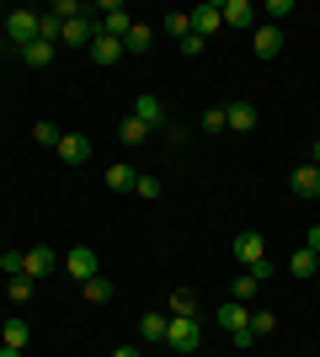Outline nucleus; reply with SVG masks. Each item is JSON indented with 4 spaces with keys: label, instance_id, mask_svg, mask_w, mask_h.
<instances>
[{
    "label": "nucleus",
    "instance_id": "10",
    "mask_svg": "<svg viewBox=\"0 0 320 357\" xmlns=\"http://www.w3.org/2000/svg\"><path fill=\"white\" fill-rule=\"evenodd\" d=\"M219 16H224V27H257V6H251V0H224V6H219Z\"/></svg>",
    "mask_w": 320,
    "mask_h": 357
},
{
    "label": "nucleus",
    "instance_id": "6",
    "mask_svg": "<svg viewBox=\"0 0 320 357\" xmlns=\"http://www.w3.org/2000/svg\"><path fill=\"white\" fill-rule=\"evenodd\" d=\"M251 48H257L261 59H277V54H283V27H273V22H257V27H251Z\"/></svg>",
    "mask_w": 320,
    "mask_h": 357
},
{
    "label": "nucleus",
    "instance_id": "19",
    "mask_svg": "<svg viewBox=\"0 0 320 357\" xmlns=\"http://www.w3.org/2000/svg\"><path fill=\"white\" fill-rule=\"evenodd\" d=\"M160 32H166V38H176V43H182L187 32H192V11H166V16H160Z\"/></svg>",
    "mask_w": 320,
    "mask_h": 357
},
{
    "label": "nucleus",
    "instance_id": "23",
    "mask_svg": "<svg viewBox=\"0 0 320 357\" xmlns=\"http://www.w3.org/2000/svg\"><path fill=\"white\" fill-rule=\"evenodd\" d=\"M134 181H139L134 165H112V171H107V187H112V192H134Z\"/></svg>",
    "mask_w": 320,
    "mask_h": 357
},
{
    "label": "nucleus",
    "instance_id": "5",
    "mask_svg": "<svg viewBox=\"0 0 320 357\" xmlns=\"http://www.w3.org/2000/svg\"><path fill=\"white\" fill-rule=\"evenodd\" d=\"M54 267H59V256L48 251V245H32V251H22V278H32V283H38V278H48Z\"/></svg>",
    "mask_w": 320,
    "mask_h": 357
},
{
    "label": "nucleus",
    "instance_id": "35",
    "mask_svg": "<svg viewBox=\"0 0 320 357\" xmlns=\"http://www.w3.org/2000/svg\"><path fill=\"white\" fill-rule=\"evenodd\" d=\"M0 272H16V278H22V251H6V256H0Z\"/></svg>",
    "mask_w": 320,
    "mask_h": 357
},
{
    "label": "nucleus",
    "instance_id": "34",
    "mask_svg": "<svg viewBox=\"0 0 320 357\" xmlns=\"http://www.w3.org/2000/svg\"><path fill=\"white\" fill-rule=\"evenodd\" d=\"M267 16H273V27H277L283 16H294V6H289V0H267Z\"/></svg>",
    "mask_w": 320,
    "mask_h": 357
},
{
    "label": "nucleus",
    "instance_id": "4",
    "mask_svg": "<svg viewBox=\"0 0 320 357\" xmlns=\"http://www.w3.org/2000/svg\"><path fill=\"white\" fill-rule=\"evenodd\" d=\"M235 261H241L245 272L261 267V261H267V240H261L257 229H241V235H235Z\"/></svg>",
    "mask_w": 320,
    "mask_h": 357
},
{
    "label": "nucleus",
    "instance_id": "12",
    "mask_svg": "<svg viewBox=\"0 0 320 357\" xmlns=\"http://www.w3.org/2000/svg\"><path fill=\"white\" fill-rule=\"evenodd\" d=\"M91 54V64H118V59H128L123 54V38H107V32H96V43L86 48Z\"/></svg>",
    "mask_w": 320,
    "mask_h": 357
},
{
    "label": "nucleus",
    "instance_id": "26",
    "mask_svg": "<svg viewBox=\"0 0 320 357\" xmlns=\"http://www.w3.org/2000/svg\"><path fill=\"white\" fill-rule=\"evenodd\" d=\"M277 331V314L273 310H251V336H273Z\"/></svg>",
    "mask_w": 320,
    "mask_h": 357
},
{
    "label": "nucleus",
    "instance_id": "21",
    "mask_svg": "<svg viewBox=\"0 0 320 357\" xmlns=\"http://www.w3.org/2000/svg\"><path fill=\"white\" fill-rule=\"evenodd\" d=\"M166 314H144V320H139V342H166Z\"/></svg>",
    "mask_w": 320,
    "mask_h": 357
},
{
    "label": "nucleus",
    "instance_id": "30",
    "mask_svg": "<svg viewBox=\"0 0 320 357\" xmlns=\"http://www.w3.org/2000/svg\"><path fill=\"white\" fill-rule=\"evenodd\" d=\"M54 16H59V22H75V16H86V6H80V0H59Z\"/></svg>",
    "mask_w": 320,
    "mask_h": 357
},
{
    "label": "nucleus",
    "instance_id": "2",
    "mask_svg": "<svg viewBox=\"0 0 320 357\" xmlns=\"http://www.w3.org/2000/svg\"><path fill=\"white\" fill-rule=\"evenodd\" d=\"M203 331H198V314H171L166 326V347H176V352H198Z\"/></svg>",
    "mask_w": 320,
    "mask_h": 357
},
{
    "label": "nucleus",
    "instance_id": "25",
    "mask_svg": "<svg viewBox=\"0 0 320 357\" xmlns=\"http://www.w3.org/2000/svg\"><path fill=\"white\" fill-rule=\"evenodd\" d=\"M257 278H251V272H241V278H235V288H229V298H235V304H251V298H257Z\"/></svg>",
    "mask_w": 320,
    "mask_h": 357
},
{
    "label": "nucleus",
    "instance_id": "24",
    "mask_svg": "<svg viewBox=\"0 0 320 357\" xmlns=\"http://www.w3.org/2000/svg\"><path fill=\"white\" fill-rule=\"evenodd\" d=\"M289 272H294V278H315V251H305V245H299V251L289 256Z\"/></svg>",
    "mask_w": 320,
    "mask_h": 357
},
{
    "label": "nucleus",
    "instance_id": "7",
    "mask_svg": "<svg viewBox=\"0 0 320 357\" xmlns=\"http://www.w3.org/2000/svg\"><path fill=\"white\" fill-rule=\"evenodd\" d=\"M54 155H59L64 165H86V160H91V139H86V134H59Z\"/></svg>",
    "mask_w": 320,
    "mask_h": 357
},
{
    "label": "nucleus",
    "instance_id": "39",
    "mask_svg": "<svg viewBox=\"0 0 320 357\" xmlns=\"http://www.w3.org/2000/svg\"><path fill=\"white\" fill-rule=\"evenodd\" d=\"M0 357H27V352H16V347H0Z\"/></svg>",
    "mask_w": 320,
    "mask_h": 357
},
{
    "label": "nucleus",
    "instance_id": "40",
    "mask_svg": "<svg viewBox=\"0 0 320 357\" xmlns=\"http://www.w3.org/2000/svg\"><path fill=\"white\" fill-rule=\"evenodd\" d=\"M310 165H320V144H315V149H310Z\"/></svg>",
    "mask_w": 320,
    "mask_h": 357
},
{
    "label": "nucleus",
    "instance_id": "15",
    "mask_svg": "<svg viewBox=\"0 0 320 357\" xmlns=\"http://www.w3.org/2000/svg\"><path fill=\"white\" fill-rule=\"evenodd\" d=\"M224 27V16H219V6H198V11H192V32H198L203 43H208L213 32Z\"/></svg>",
    "mask_w": 320,
    "mask_h": 357
},
{
    "label": "nucleus",
    "instance_id": "14",
    "mask_svg": "<svg viewBox=\"0 0 320 357\" xmlns=\"http://www.w3.org/2000/svg\"><path fill=\"white\" fill-rule=\"evenodd\" d=\"M134 118L144 123V128H160V123H166V107H160V96H134Z\"/></svg>",
    "mask_w": 320,
    "mask_h": 357
},
{
    "label": "nucleus",
    "instance_id": "8",
    "mask_svg": "<svg viewBox=\"0 0 320 357\" xmlns=\"http://www.w3.org/2000/svg\"><path fill=\"white\" fill-rule=\"evenodd\" d=\"M128 27H134V16L123 11L118 0H107V6H102V22H96V32H107V38H123Z\"/></svg>",
    "mask_w": 320,
    "mask_h": 357
},
{
    "label": "nucleus",
    "instance_id": "3",
    "mask_svg": "<svg viewBox=\"0 0 320 357\" xmlns=\"http://www.w3.org/2000/svg\"><path fill=\"white\" fill-rule=\"evenodd\" d=\"M6 43H16V48H27L32 38H38V11H6Z\"/></svg>",
    "mask_w": 320,
    "mask_h": 357
},
{
    "label": "nucleus",
    "instance_id": "28",
    "mask_svg": "<svg viewBox=\"0 0 320 357\" xmlns=\"http://www.w3.org/2000/svg\"><path fill=\"white\" fill-rule=\"evenodd\" d=\"M171 314H198V298L187 294V288H176L171 294Z\"/></svg>",
    "mask_w": 320,
    "mask_h": 357
},
{
    "label": "nucleus",
    "instance_id": "11",
    "mask_svg": "<svg viewBox=\"0 0 320 357\" xmlns=\"http://www.w3.org/2000/svg\"><path fill=\"white\" fill-rule=\"evenodd\" d=\"M59 43H70V48H91V43H96V22H86V16H75V22H64Z\"/></svg>",
    "mask_w": 320,
    "mask_h": 357
},
{
    "label": "nucleus",
    "instance_id": "16",
    "mask_svg": "<svg viewBox=\"0 0 320 357\" xmlns=\"http://www.w3.org/2000/svg\"><path fill=\"white\" fill-rule=\"evenodd\" d=\"M289 187L299 197H320V165H299V171L289 176Z\"/></svg>",
    "mask_w": 320,
    "mask_h": 357
},
{
    "label": "nucleus",
    "instance_id": "17",
    "mask_svg": "<svg viewBox=\"0 0 320 357\" xmlns=\"http://www.w3.org/2000/svg\"><path fill=\"white\" fill-rule=\"evenodd\" d=\"M224 123L235 128V134H251V128H257V107H251V102H235V107H224Z\"/></svg>",
    "mask_w": 320,
    "mask_h": 357
},
{
    "label": "nucleus",
    "instance_id": "27",
    "mask_svg": "<svg viewBox=\"0 0 320 357\" xmlns=\"http://www.w3.org/2000/svg\"><path fill=\"white\" fill-rule=\"evenodd\" d=\"M118 134L128 139V144H144V139H150V128H144L139 118H123V128H118Z\"/></svg>",
    "mask_w": 320,
    "mask_h": 357
},
{
    "label": "nucleus",
    "instance_id": "41",
    "mask_svg": "<svg viewBox=\"0 0 320 357\" xmlns=\"http://www.w3.org/2000/svg\"><path fill=\"white\" fill-rule=\"evenodd\" d=\"M0 48H6V27H0Z\"/></svg>",
    "mask_w": 320,
    "mask_h": 357
},
{
    "label": "nucleus",
    "instance_id": "29",
    "mask_svg": "<svg viewBox=\"0 0 320 357\" xmlns=\"http://www.w3.org/2000/svg\"><path fill=\"white\" fill-rule=\"evenodd\" d=\"M6 294H11V304H27V298H32V278H11Z\"/></svg>",
    "mask_w": 320,
    "mask_h": 357
},
{
    "label": "nucleus",
    "instance_id": "32",
    "mask_svg": "<svg viewBox=\"0 0 320 357\" xmlns=\"http://www.w3.org/2000/svg\"><path fill=\"white\" fill-rule=\"evenodd\" d=\"M134 192H139V197H160V181H155V176H144V171H139Z\"/></svg>",
    "mask_w": 320,
    "mask_h": 357
},
{
    "label": "nucleus",
    "instance_id": "31",
    "mask_svg": "<svg viewBox=\"0 0 320 357\" xmlns=\"http://www.w3.org/2000/svg\"><path fill=\"white\" fill-rule=\"evenodd\" d=\"M203 128H208V134H219V128H229V123H224V107H208V112H203Z\"/></svg>",
    "mask_w": 320,
    "mask_h": 357
},
{
    "label": "nucleus",
    "instance_id": "1",
    "mask_svg": "<svg viewBox=\"0 0 320 357\" xmlns=\"http://www.w3.org/2000/svg\"><path fill=\"white\" fill-rule=\"evenodd\" d=\"M213 320H219V331H224L235 347H251V342H257V336H251V304H235V298H229V304L213 310Z\"/></svg>",
    "mask_w": 320,
    "mask_h": 357
},
{
    "label": "nucleus",
    "instance_id": "22",
    "mask_svg": "<svg viewBox=\"0 0 320 357\" xmlns=\"http://www.w3.org/2000/svg\"><path fill=\"white\" fill-rule=\"evenodd\" d=\"M80 294H86V304H107V298H112V283L96 272V278H86V283H80Z\"/></svg>",
    "mask_w": 320,
    "mask_h": 357
},
{
    "label": "nucleus",
    "instance_id": "20",
    "mask_svg": "<svg viewBox=\"0 0 320 357\" xmlns=\"http://www.w3.org/2000/svg\"><path fill=\"white\" fill-rule=\"evenodd\" d=\"M22 64H32V70H43V64H54V43H43V38H32V43L22 48Z\"/></svg>",
    "mask_w": 320,
    "mask_h": 357
},
{
    "label": "nucleus",
    "instance_id": "18",
    "mask_svg": "<svg viewBox=\"0 0 320 357\" xmlns=\"http://www.w3.org/2000/svg\"><path fill=\"white\" fill-rule=\"evenodd\" d=\"M150 48H155V32L144 22H134V27L123 32V54H150Z\"/></svg>",
    "mask_w": 320,
    "mask_h": 357
},
{
    "label": "nucleus",
    "instance_id": "36",
    "mask_svg": "<svg viewBox=\"0 0 320 357\" xmlns=\"http://www.w3.org/2000/svg\"><path fill=\"white\" fill-rule=\"evenodd\" d=\"M182 54H192V59L203 54V38H198V32H187V38H182Z\"/></svg>",
    "mask_w": 320,
    "mask_h": 357
},
{
    "label": "nucleus",
    "instance_id": "33",
    "mask_svg": "<svg viewBox=\"0 0 320 357\" xmlns=\"http://www.w3.org/2000/svg\"><path fill=\"white\" fill-rule=\"evenodd\" d=\"M32 139H38V144H59V128H54V123H38V128H32Z\"/></svg>",
    "mask_w": 320,
    "mask_h": 357
},
{
    "label": "nucleus",
    "instance_id": "37",
    "mask_svg": "<svg viewBox=\"0 0 320 357\" xmlns=\"http://www.w3.org/2000/svg\"><path fill=\"white\" fill-rule=\"evenodd\" d=\"M305 251L320 256V224H310V229H305Z\"/></svg>",
    "mask_w": 320,
    "mask_h": 357
},
{
    "label": "nucleus",
    "instance_id": "42",
    "mask_svg": "<svg viewBox=\"0 0 320 357\" xmlns=\"http://www.w3.org/2000/svg\"><path fill=\"white\" fill-rule=\"evenodd\" d=\"M315 272H320V256H315Z\"/></svg>",
    "mask_w": 320,
    "mask_h": 357
},
{
    "label": "nucleus",
    "instance_id": "13",
    "mask_svg": "<svg viewBox=\"0 0 320 357\" xmlns=\"http://www.w3.org/2000/svg\"><path fill=\"white\" fill-rule=\"evenodd\" d=\"M27 342H32V326L22 320V314H11V320L0 326V347H16V352H27Z\"/></svg>",
    "mask_w": 320,
    "mask_h": 357
},
{
    "label": "nucleus",
    "instance_id": "9",
    "mask_svg": "<svg viewBox=\"0 0 320 357\" xmlns=\"http://www.w3.org/2000/svg\"><path fill=\"white\" fill-rule=\"evenodd\" d=\"M64 272H70L75 283H86V278H96V251H91V245H75V251L64 256Z\"/></svg>",
    "mask_w": 320,
    "mask_h": 357
},
{
    "label": "nucleus",
    "instance_id": "38",
    "mask_svg": "<svg viewBox=\"0 0 320 357\" xmlns=\"http://www.w3.org/2000/svg\"><path fill=\"white\" fill-rule=\"evenodd\" d=\"M112 357H139V347H118V352H112Z\"/></svg>",
    "mask_w": 320,
    "mask_h": 357
}]
</instances>
